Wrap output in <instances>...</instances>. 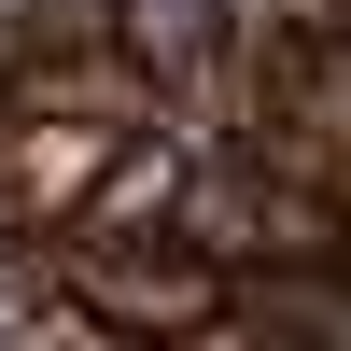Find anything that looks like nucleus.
I'll return each mask as SVG.
<instances>
[{
  "mask_svg": "<svg viewBox=\"0 0 351 351\" xmlns=\"http://www.w3.org/2000/svg\"><path fill=\"white\" fill-rule=\"evenodd\" d=\"M56 309L84 337H239V267L197 225H71L56 239Z\"/></svg>",
  "mask_w": 351,
  "mask_h": 351,
  "instance_id": "nucleus-1",
  "label": "nucleus"
},
{
  "mask_svg": "<svg viewBox=\"0 0 351 351\" xmlns=\"http://www.w3.org/2000/svg\"><path fill=\"white\" fill-rule=\"evenodd\" d=\"M112 155H127V127H112V112H43V99H0V239H71Z\"/></svg>",
  "mask_w": 351,
  "mask_h": 351,
  "instance_id": "nucleus-2",
  "label": "nucleus"
},
{
  "mask_svg": "<svg viewBox=\"0 0 351 351\" xmlns=\"http://www.w3.org/2000/svg\"><path fill=\"white\" fill-rule=\"evenodd\" d=\"M84 43H127V0H28V56H84Z\"/></svg>",
  "mask_w": 351,
  "mask_h": 351,
  "instance_id": "nucleus-3",
  "label": "nucleus"
},
{
  "mask_svg": "<svg viewBox=\"0 0 351 351\" xmlns=\"http://www.w3.org/2000/svg\"><path fill=\"white\" fill-rule=\"evenodd\" d=\"M28 71V0H0V84Z\"/></svg>",
  "mask_w": 351,
  "mask_h": 351,
  "instance_id": "nucleus-4",
  "label": "nucleus"
},
{
  "mask_svg": "<svg viewBox=\"0 0 351 351\" xmlns=\"http://www.w3.org/2000/svg\"><path fill=\"white\" fill-rule=\"evenodd\" d=\"M324 14H337V28H351V0H324Z\"/></svg>",
  "mask_w": 351,
  "mask_h": 351,
  "instance_id": "nucleus-5",
  "label": "nucleus"
}]
</instances>
